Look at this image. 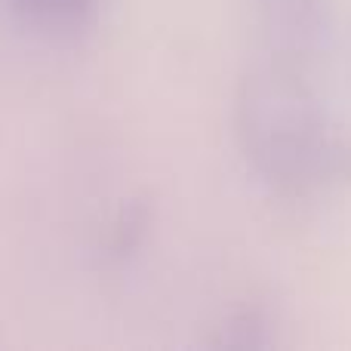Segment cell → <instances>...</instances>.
Returning a JSON list of instances; mask_svg holds the SVG:
<instances>
[{
    "label": "cell",
    "mask_w": 351,
    "mask_h": 351,
    "mask_svg": "<svg viewBox=\"0 0 351 351\" xmlns=\"http://www.w3.org/2000/svg\"><path fill=\"white\" fill-rule=\"evenodd\" d=\"M234 136L250 170L278 194L351 182V139L330 123L302 62L271 56L241 80Z\"/></svg>",
    "instance_id": "1"
},
{
    "label": "cell",
    "mask_w": 351,
    "mask_h": 351,
    "mask_svg": "<svg viewBox=\"0 0 351 351\" xmlns=\"http://www.w3.org/2000/svg\"><path fill=\"white\" fill-rule=\"evenodd\" d=\"M271 56L308 65L330 28L327 0H253Z\"/></svg>",
    "instance_id": "2"
},
{
    "label": "cell",
    "mask_w": 351,
    "mask_h": 351,
    "mask_svg": "<svg viewBox=\"0 0 351 351\" xmlns=\"http://www.w3.org/2000/svg\"><path fill=\"white\" fill-rule=\"evenodd\" d=\"M213 348H234V351H256L271 346V317L262 305H243L231 311L219 324L216 336L210 342Z\"/></svg>",
    "instance_id": "3"
},
{
    "label": "cell",
    "mask_w": 351,
    "mask_h": 351,
    "mask_svg": "<svg viewBox=\"0 0 351 351\" xmlns=\"http://www.w3.org/2000/svg\"><path fill=\"white\" fill-rule=\"evenodd\" d=\"M148 222H152V213L142 200H130L127 206L121 210L117 216L114 228H111V237H108V256L114 262H123L127 256H133L139 250V243L145 241V231H148Z\"/></svg>",
    "instance_id": "4"
},
{
    "label": "cell",
    "mask_w": 351,
    "mask_h": 351,
    "mask_svg": "<svg viewBox=\"0 0 351 351\" xmlns=\"http://www.w3.org/2000/svg\"><path fill=\"white\" fill-rule=\"evenodd\" d=\"M99 0H47L43 28L56 31H84L96 19Z\"/></svg>",
    "instance_id": "5"
}]
</instances>
